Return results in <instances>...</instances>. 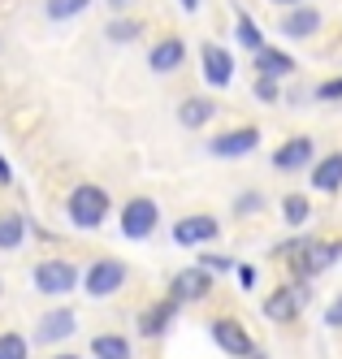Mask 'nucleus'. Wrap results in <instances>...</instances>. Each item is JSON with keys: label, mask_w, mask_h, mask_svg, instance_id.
<instances>
[{"label": "nucleus", "mask_w": 342, "mask_h": 359, "mask_svg": "<svg viewBox=\"0 0 342 359\" xmlns=\"http://www.w3.org/2000/svg\"><path fill=\"white\" fill-rule=\"evenodd\" d=\"M204 79L213 83V87H225V83L234 79V61H230V53H225V48H217V43H204Z\"/></svg>", "instance_id": "obj_11"}, {"label": "nucleus", "mask_w": 342, "mask_h": 359, "mask_svg": "<svg viewBox=\"0 0 342 359\" xmlns=\"http://www.w3.org/2000/svg\"><path fill=\"white\" fill-rule=\"evenodd\" d=\"M139 31H143L139 22H126V18H121V22H109V39H121V43H126V39H135Z\"/></svg>", "instance_id": "obj_25"}, {"label": "nucleus", "mask_w": 342, "mask_h": 359, "mask_svg": "<svg viewBox=\"0 0 342 359\" xmlns=\"http://www.w3.org/2000/svg\"><path fill=\"white\" fill-rule=\"evenodd\" d=\"M234 35H239V43L256 48V53L265 48V43H260V31H256V22H251V18H239V31H234Z\"/></svg>", "instance_id": "obj_23"}, {"label": "nucleus", "mask_w": 342, "mask_h": 359, "mask_svg": "<svg viewBox=\"0 0 342 359\" xmlns=\"http://www.w3.org/2000/svg\"><path fill=\"white\" fill-rule=\"evenodd\" d=\"M239 281H243V290L256 286V269H239Z\"/></svg>", "instance_id": "obj_31"}, {"label": "nucleus", "mask_w": 342, "mask_h": 359, "mask_svg": "<svg viewBox=\"0 0 342 359\" xmlns=\"http://www.w3.org/2000/svg\"><path fill=\"white\" fill-rule=\"evenodd\" d=\"M57 359H78V355H57Z\"/></svg>", "instance_id": "obj_35"}, {"label": "nucleus", "mask_w": 342, "mask_h": 359, "mask_svg": "<svg viewBox=\"0 0 342 359\" xmlns=\"http://www.w3.org/2000/svg\"><path fill=\"white\" fill-rule=\"evenodd\" d=\"M273 5H299V0H273Z\"/></svg>", "instance_id": "obj_34"}, {"label": "nucleus", "mask_w": 342, "mask_h": 359, "mask_svg": "<svg viewBox=\"0 0 342 359\" xmlns=\"http://www.w3.org/2000/svg\"><path fill=\"white\" fill-rule=\"evenodd\" d=\"M199 264H204V269H213V273H225L234 260H225V255H208V260H199Z\"/></svg>", "instance_id": "obj_30"}, {"label": "nucleus", "mask_w": 342, "mask_h": 359, "mask_svg": "<svg viewBox=\"0 0 342 359\" xmlns=\"http://www.w3.org/2000/svg\"><path fill=\"white\" fill-rule=\"evenodd\" d=\"M22 243V217H0V247H5V251H13Z\"/></svg>", "instance_id": "obj_21"}, {"label": "nucleus", "mask_w": 342, "mask_h": 359, "mask_svg": "<svg viewBox=\"0 0 342 359\" xmlns=\"http://www.w3.org/2000/svg\"><path fill=\"white\" fill-rule=\"evenodd\" d=\"M317 27H321V13H317V9H295V13L282 18V35H291V39L317 35Z\"/></svg>", "instance_id": "obj_14"}, {"label": "nucleus", "mask_w": 342, "mask_h": 359, "mask_svg": "<svg viewBox=\"0 0 342 359\" xmlns=\"http://www.w3.org/2000/svg\"><path fill=\"white\" fill-rule=\"evenodd\" d=\"M308 303V286H291V290H273V299L265 303V316L269 320H291L299 307Z\"/></svg>", "instance_id": "obj_9"}, {"label": "nucleus", "mask_w": 342, "mask_h": 359, "mask_svg": "<svg viewBox=\"0 0 342 359\" xmlns=\"http://www.w3.org/2000/svg\"><path fill=\"white\" fill-rule=\"evenodd\" d=\"M9 177H13V173H9V165H5V156H0V182H9Z\"/></svg>", "instance_id": "obj_32"}, {"label": "nucleus", "mask_w": 342, "mask_h": 359, "mask_svg": "<svg viewBox=\"0 0 342 359\" xmlns=\"http://www.w3.org/2000/svg\"><path fill=\"white\" fill-rule=\"evenodd\" d=\"M78 329V316L74 312H65V307H57V312H48V316H39V342H65L70 333Z\"/></svg>", "instance_id": "obj_10"}, {"label": "nucleus", "mask_w": 342, "mask_h": 359, "mask_svg": "<svg viewBox=\"0 0 342 359\" xmlns=\"http://www.w3.org/2000/svg\"><path fill=\"white\" fill-rule=\"evenodd\" d=\"M312 187L317 191H338L342 187V151H334V156H325L317 169H312Z\"/></svg>", "instance_id": "obj_16"}, {"label": "nucleus", "mask_w": 342, "mask_h": 359, "mask_svg": "<svg viewBox=\"0 0 342 359\" xmlns=\"http://www.w3.org/2000/svg\"><path fill=\"white\" fill-rule=\"evenodd\" d=\"M35 286H39L44 294H65V290L78 286V269H74L70 260H44V264L35 269Z\"/></svg>", "instance_id": "obj_2"}, {"label": "nucleus", "mask_w": 342, "mask_h": 359, "mask_svg": "<svg viewBox=\"0 0 342 359\" xmlns=\"http://www.w3.org/2000/svg\"><path fill=\"white\" fill-rule=\"evenodd\" d=\"M113 5H126V0H113Z\"/></svg>", "instance_id": "obj_36"}, {"label": "nucleus", "mask_w": 342, "mask_h": 359, "mask_svg": "<svg viewBox=\"0 0 342 359\" xmlns=\"http://www.w3.org/2000/svg\"><path fill=\"white\" fill-rule=\"evenodd\" d=\"M0 359H26V342L18 333H0Z\"/></svg>", "instance_id": "obj_22"}, {"label": "nucleus", "mask_w": 342, "mask_h": 359, "mask_svg": "<svg viewBox=\"0 0 342 359\" xmlns=\"http://www.w3.org/2000/svg\"><path fill=\"white\" fill-rule=\"evenodd\" d=\"M104 217H109V191H100V187H74V195H70V221L78 229H96Z\"/></svg>", "instance_id": "obj_1"}, {"label": "nucleus", "mask_w": 342, "mask_h": 359, "mask_svg": "<svg viewBox=\"0 0 342 359\" xmlns=\"http://www.w3.org/2000/svg\"><path fill=\"white\" fill-rule=\"evenodd\" d=\"M182 9H187V13H195V9H199V0H182Z\"/></svg>", "instance_id": "obj_33"}, {"label": "nucleus", "mask_w": 342, "mask_h": 359, "mask_svg": "<svg viewBox=\"0 0 342 359\" xmlns=\"http://www.w3.org/2000/svg\"><path fill=\"white\" fill-rule=\"evenodd\" d=\"M208 286H213V269H204V264L182 269V273L169 281V299H178V303H187V299H204V294H208Z\"/></svg>", "instance_id": "obj_4"}, {"label": "nucleus", "mask_w": 342, "mask_h": 359, "mask_svg": "<svg viewBox=\"0 0 342 359\" xmlns=\"http://www.w3.org/2000/svg\"><path fill=\"white\" fill-rule=\"evenodd\" d=\"M213 342L225 351V355H234V359H247L256 346H251V338H247V329L239 325V320H213Z\"/></svg>", "instance_id": "obj_7"}, {"label": "nucleus", "mask_w": 342, "mask_h": 359, "mask_svg": "<svg viewBox=\"0 0 342 359\" xmlns=\"http://www.w3.org/2000/svg\"><path fill=\"white\" fill-rule=\"evenodd\" d=\"M182 57H187V48H182V39H161V43L152 48L147 65H152L156 74H169V69H178V65H182Z\"/></svg>", "instance_id": "obj_12"}, {"label": "nucleus", "mask_w": 342, "mask_h": 359, "mask_svg": "<svg viewBox=\"0 0 342 359\" xmlns=\"http://www.w3.org/2000/svg\"><path fill=\"white\" fill-rule=\"evenodd\" d=\"M91 351H96V359H130V346H126V338H117V333H100L91 342Z\"/></svg>", "instance_id": "obj_19"}, {"label": "nucleus", "mask_w": 342, "mask_h": 359, "mask_svg": "<svg viewBox=\"0 0 342 359\" xmlns=\"http://www.w3.org/2000/svg\"><path fill=\"white\" fill-rule=\"evenodd\" d=\"M234 212H239V217H247V212H260V195H251V191H247L239 203H234Z\"/></svg>", "instance_id": "obj_27"}, {"label": "nucleus", "mask_w": 342, "mask_h": 359, "mask_svg": "<svg viewBox=\"0 0 342 359\" xmlns=\"http://www.w3.org/2000/svg\"><path fill=\"white\" fill-rule=\"evenodd\" d=\"M325 325H329V329H342V294L329 303V312H325Z\"/></svg>", "instance_id": "obj_28"}, {"label": "nucleus", "mask_w": 342, "mask_h": 359, "mask_svg": "<svg viewBox=\"0 0 342 359\" xmlns=\"http://www.w3.org/2000/svg\"><path fill=\"white\" fill-rule=\"evenodd\" d=\"M178 312V299H165V303H156L152 312H143L139 316V333L143 338H156V333H165V325H169V316Z\"/></svg>", "instance_id": "obj_15"}, {"label": "nucleus", "mask_w": 342, "mask_h": 359, "mask_svg": "<svg viewBox=\"0 0 342 359\" xmlns=\"http://www.w3.org/2000/svg\"><path fill=\"white\" fill-rule=\"evenodd\" d=\"M256 143H260V130H256V126H243V130H230V135H217L213 139V156H221V161L247 156Z\"/></svg>", "instance_id": "obj_8"}, {"label": "nucleus", "mask_w": 342, "mask_h": 359, "mask_svg": "<svg viewBox=\"0 0 342 359\" xmlns=\"http://www.w3.org/2000/svg\"><path fill=\"white\" fill-rule=\"evenodd\" d=\"M317 100H342V79H329L317 87Z\"/></svg>", "instance_id": "obj_26"}, {"label": "nucleus", "mask_w": 342, "mask_h": 359, "mask_svg": "<svg viewBox=\"0 0 342 359\" xmlns=\"http://www.w3.org/2000/svg\"><path fill=\"white\" fill-rule=\"evenodd\" d=\"M213 100H187V104L178 109V121L182 126H204V121H213Z\"/></svg>", "instance_id": "obj_18"}, {"label": "nucleus", "mask_w": 342, "mask_h": 359, "mask_svg": "<svg viewBox=\"0 0 342 359\" xmlns=\"http://www.w3.org/2000/svg\"><path fill=\"white\" fill-rule=\"evenodd\" d=\"M256 95L273 104V100H277V83H273V79H260V83H256Z\"/></svg>", "instance_id": "obj_29"}, {"label": "nucleus", "mask_w": 342, "mask_h": 359, "mask_svg": "<svg viewBox=\"0 0 342 359\" xmlns=\"http://www.w3.org/2000/svg\"><path fill=\"white\" fill-rule=\"evenodd\" d=\"M121 281H126V264L121 260H100L87 273V290H91V299H109L113 290H121Z\"/></svg>", "instance_id": "obj_6"}, {"label": "nucleus", "mask_w": 342, "mask_h": 359, "mask_svg": "<svg viewBox=\"0 0 342 359\" xmlns=\"http://www.w3.org/2000/svg\"><path fill=\"white\" fill-rule=\"evenodd\" d=\"M308 161H312V139H291V143H282L277 156H273V165L286 169V173H291V169H303Z\"/></svg>", "instance_id": "obj_13"}, {"label": "nucleus", "mask_w": 342, "mask_h": 359, "mask_svg": "<svg viewBox=\"0 0 342 359\" xmlns=\"http://www.w3.org/2000/svg\"><path fill=\"white\" fill-rule=\"evenodd\" d=\"M91 5V0H48V18L52 22H65V18H74V13H83Z\"/></svg>", "instance_id": "obj_20"}, {"label": "nucleus", "mask_w": 342, "mask_h": 359, "mask_svg": "<svg viewBox=\"0 0 342 359\" xmlns=\"http://www.w3.org/2000/svg\"><path fill=\"white\" fill-rule=\"evenodd\" d=\"M286 221H291V225H303V221H308V199H303V195H291V199H286Z\"/></svg>", "instance_id": "obj_24"}, {"label": "nucleus", "mask_w": 342, "mask_h": 359, "mask_svg": "<svg viewBox=\"0 0 342 359\" xmlns=\"http://www.w3.org/2000/svg\"><path fill=\"white\" fill-rule=\"evenodd\" d=\"M256 69L265 74V79H282V74L295 69V61L286 53H273V48H260V53H256Z\"/></svg>", "instance_id": "obj_17"}, {"label": "nucleus", "mask_w": 342, "mask_h": 359, "mask_svg": "<svg viewBox=\"0 0 342 359\" xmlns=\"http://www.w3.org/2000/svg\"><path fill=\"white\" fill-rule=\"evenodd\" d=\"M217 234H221L217 217H182V221L173 225V243H178V247H199V243H213Z\"/></svg>", "instance_id": "obj_5"}, {"label": "nucleus", "mask_w": 342, "mask_h": 359, "mask_svg": "<svg viewBox=\"0 0 342 359\" xmlns=\"http://www.w3.org/2000/svg\"><path fill=\"white\" fill-rule=\"evenodd\" d=\"M156 217H161V212H156V203L147 195L143 199H130L126 212H121V234L126 238H147L152 229H156Z\"/></svg>", "instance_id": "obj_3"}]
</instances>
